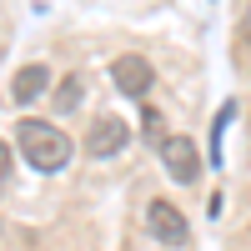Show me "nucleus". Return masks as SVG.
I'll return each mask as SVG.
<instances>
[{"mask_svg": "<svg viewBox=\"0 0 251 251\" xmlns=\"http://www.w3.org/2000/svg\"><path fill=\"white\" fill-rule=\"evenodd\" d=\"M131 141V126H126L121 116H100L91 131H86V151L96 156V161H106V156H116L121 146Z\"/></svg>", "mask_w": 251, "mask_h": 251, "instance_id": "39448f33", "label": "nucleus"}, {"mask_svg": "<svg viewBox=\"0 0 251 251\" xmlns=\"http://www.w3.org/2000/svg\"><path fill=\"white\" fill-rule=\"evenodd\" d=\"M46 86H50V71H46V66H25V71L10 80V100H15V106H30Z\"/></svg>", "mask_w": 251, "mask_h": 251, "instance_id": "423d86ee", "label": "nucleus"}, {"mask_svg": "<svg viewBox=\"0 0 251 251\" xmlns=\"http://www.w3.org/2000/svg\"><path fill=\"white\" fill-rule=\"evenodd\" d=\"M231 116H236V106L226 100V106H221V116L211 121V161H216V166H221V136H226V126H231Z\"/></svg>", "mask_w": 251, "mask_h": 251, "instance_id": "6e6552de", "label": "nucleus"}, {"mask_svg": "<svg viewBox=\"0 0 251 251\" xmlns=\"http://www.w3.org/2000/svg\"><path fill=\"white\" fill-rule=\"evenodd\" d=\"M111 80H116V91H121V96L141 100L146 91H151L156 71H151V60H146V55H121L116 66H111Z\"/></svg>", "mask_w": 251, "mask_h": 251, "instance_id": "20e7f679", "label": "nucleus"}, {"mask_svg": "<svg viewBox=\"0 0 251 251\" xmlns=\"http://www.w3.org/2000/svg\"><path fill=\"white\" fill-rule=\"evenodd\" d=\"M80 96H86V80H80V75H66V80L55 86V106H60V111H75Z\"/></svg>", "mask_w": 251, "mask_h": 251, "instance_id": "0eeeda50", "label": "nucleus"}, {"mask_svg": "<svg viewBox=\"0 0 251 251\" xmlns=\"http://www.w3.org/2000/svg\"><path fill=\"white\" fill-rule=\"evenodd\" d=\"M146 231H151L161 246H186V216L166 196H156L151 206H146Z\"/></svg>", "mask_w": 251, "mask_h": 251, "instance_id": "7ed1b4c3", "label": "nucleus"}, {"mask_svg": "<svg viewBox=\"0 0 251 251\" xmlns=\"http://www.w3.org/2000/svg\"><path fill=\"white\" fill-rule=\"evenodd\" d=\"M161 161H166V171H171V181H181V186L201 181V156H196L191 136H166L161 141Z\"/></svg>", "mask_w": 251, "mask_h": 251, "instance_id": "f03ea898", "label": "nucleus"}, {"mask_svg": "<svg viewBox=\"0 0 251 251\" xmlns=\"http://www.w3.org/2000/svg\"><path fill=\"white\" fill-rule=\"evenodd\" d=\"M15 146L25 151V161L35 171H46V176L66 171V161H71V136L60 131V126H50V121H20L15 126Z\"/></svg>", "mask_w": 251, "mask_h": 251, "instance_id": "f257e3e1", "label": "nucleus"}, {"mask_svg": "<svg viewBox=\"0 0 251 251\" xmlns=\"http://www.w3.org/2000/svg\"><path fill=\"white\" fill-rule=\"evenodd\" d=\"M246 35H251V5H246Z\"/></svg>", "mask_w": 251, "mask_h": 251, "instance_id": "1a4fd4ad", "label": "nucleus"}]
</instances>
